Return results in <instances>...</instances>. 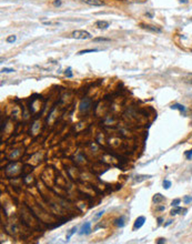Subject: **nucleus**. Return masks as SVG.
Instances as JSON below:
<instances>
[{
    "label": "nucleus",
    "instance_id": "f257e3e1",
    "mask_svg": "<svg viewBox=\"0 0 192 244\" xmlns=\"http://www.w3.org/2000/svg\"><path fill=\"white\" fill-rule=\"evenodd\" d=\"M72 38L75 39H80V40H83V39H90L91 38V34L87 30H75L72 32Z\"/></svg>",
    "mask_w": 192,
    "mask_h": 244
},
{
    "label": "nucleus",
    "instance_id": "f03ea898",
    "mask_svg": "<svg viewBox=\"0 0 192 244\" xmlns=\"http://www.w3.org/2000/svg\"><path fill=\"white\" fill-rule=\"evenodd\" d=\"M144 222H146V218L144 216H139V218L136 220L135 224H133V231H137V230L141 229L143 226Z\"/></svg>",
    "mask_w": 192,
    "mask_h": 244
},
{
    "label": "nucleus",
    "instance_id": "7ed1b4c3",
    "mask_svg": "<svg viewBox=\"0 0 192 244\" xmlns=\"http://www.w3.org/2000/svg\"><path fill=\"white\" fill-rule=\"evenodd\" d=\"M90 106H91V100L88 99V98H86V99L82 100L81 103H80V111L81 112L87 111V110L90 108Z\"/></svg>",
    "mask_w": 192,
    "mask_h": 244
},
{
    "label": "nucleus",
    "instance_id": "20e7f679",
    "mask_svg": "<svg viewBox=\"0 0 192 244\" xmlns=\"http://www.w3.org/2000/svg\"><path fill=\"white\" fill-rule=\"evenodd\" d=\"M109 26H110V23H109L108 21H106V20H98V21H96V23H94V27L96 28H98V29H108Z\"/></svg>",
    "mask_w": 192,
    "mask_h": 244
},
{
    "label": "nucleus",
    "instance_id": "39448f33",
    "mask_svg": "<svg viewBox=\"0 0 192 244\" xmlns=\"http://www.w3.org/2000/svg\"><path fill=\"white\" fill-rule=\"evenodd\" d=\"M81 1L89 6H93V7H101L104 5L101 0H81Z\"/></svg>",
    "mask_w": 192,
    "mask_h": 244
},
{
    "label": "nucleus",
    "instance_id": "423d86ee",
    "mask_svg": "<svg viewBox=\"0 0 192 244\" xmlns=\"http://www.w3.org/2000/svg\"><path fill=\"white\" fill-rule=\"evenodd\" d=\"M90 226H91V223L90 222H87L86 224H83L81 227V231H80V234H89L90 231H91Z\"/></svg>",
    "mask_w": 192,
    "mask_h": 244
},
{
    "label": "nucleus",
    "instance_id": "0eeeda50",
    "mask_svg": "<svg viewBox=\"0 0 192 244\" xmlns=\"http://www.w3.org/2000/svg\"><path fill=\"white\" fill-rule=\"evenodd\" d=\"M141 27L143 28V29L150 30V31H152V32H161V29H159V28H157V27H154V26H150V24H143V23H141Z\"/></svg>",
    "mask_w": 192,
    "mask_h": 244
},
{
    "label": "nucleus",
    "instance_id": "6e6552de",
    "mask_svg": "<svg viewBox=\"0 0 192 244\" xmlns=\"http://www.w3.org/2000/svg\"><path fill=\"white\" fill-rule=\"evenodd\" d=\"M187 211H188L187 209H182V208H180V206H175V208L170 212V214L171 215H177V214H179V213H182V212H183V214H184Z\"/></svg>",
    "mask_w": 192,
    "mask_h": 244
},
{
    "label": "nucleus",
    "instance_id": "1a4fd4ad",
    "mask_svg": "<svg viewBox=\"0 0 192 244\" xmlns=\"http://www.w3.org/2000/svg\"><path fill=\"white\" fill-rule=\"evenodd\" d=\"M152 201H153L156 204H159V203H161L162 201H164V196L160 193H157V194H154V196L152 198Z\"/></svg>",
    "mask_w": 192,
    "mask_h": 244
},
{
    "label": "nucleus",
    "instance_id": "9d476101",
    "mask_svg": "<svg viewBox=\"0 0 192 244\" xmlns=\"http://www.w3.org/2000/svg\"><path fill=\"white\" fill-rule=\"evenodd\" d=\"M171 109L172 110H179V111H184L185 110V108H184V106H182V104H179V103H175V104H172L171 106Z\"/></svg>",
    "mask_w": 192,
    "mask_h": 244
},
{
    "label": "nucleus",
    "instance_id": "9b49d317",
    "mask_svg": "<svg viewBox=\"0 0 192 244\" xmlns=\"http://www.w3.org/2000/svg\"><path fill=\"white\" fill-rule=\"evenodd\" d=\"M114 224L117 225V226H119V227L124 226V218H123V216H121L120 219H117V220L114 221Z\"/></svg>",
    "mask_w": 192,
    "mask_h": 244
},
{
    "label": "nucleus",
    "instance_id": "f8f14e48",
    "mask_svg": "<svg viewBox=\"0 0 192 244\" xmlns=\"http://www.w3.org/2000/svg\"><path fill=\"white\" fill-rule=\"evenodd\" d=\"M99 49H86V50H81L78 52V54H84V53H88V52H98Z\"/></svg>",
    "mask_w": 192,
    "mask_h": 244
},
{
    "label": "nucleus",
    "instance_id": "ddd939ff",
    "mask_svg": "<svg viewBox=\"0 0 192 244\" xmlns=\"http://www.w3.org/2000/svg\"><path fill=\"white\" fill-rule=\"evenodd\" d=\"M150 178H151V175H137V177H136V181L141 182V181H143V180L150 179Z\"/></svg>",
    "mask_w": 192,
    "mask_h": 244
},
{
    "label": "nucleus",
    "instance_id": "4468645a",
    "mask_svg": "<svg viewBox=\"0 0 192 244\" xmlns=\"http://www.w3.org/2000/svg\"><path fill=\"white\" fill-rule=\"evenodd\" d=\"M76 231H77V227H76V226H75V227H72V229L70 230V232L68 233V235H67V240H70V237H71L72 235L75 234Z\"/></svg>",
    "mask_w": 192,
    "mask_h": 244
},
{
    "label": "nucleus",
    "instance_id": "2eb2a0df",
    "mask_svg": "<svg viewBox=\"0 0 192 244\" xmlns=\"http://www.w3.org/2000/svg\"><path fill=\"white\" fill-rule=\"evenodd\" d=\"M171 186V181H169V180H164L163 181V188L166 189V190H168V189H170Z\"/></svg>",
    "mask_w": 192,
    "mask_h": 244
},
{
    "label": "nucleus",
    "instance_id": "dca6fc26",
    "mask_svg": "<svg viewBox=\"0 0 192 244\" xmlns=\"http://www.w3.org/2000/svg\"><path fill=\"white\" fill-rule=\"evenodd\" d=\"M16 39H17V38H16V36H9L7 39H6V41H7L8 43H11V42L16 41Z\"/></svg>",
    "mask_w": 192,
    "mask_h": 244
},
{
    "label": "nucleus",
    "instance_id": "f3484780",
    "mask_svg": "<svg viewBox=\"0 0 192 244\" xmlns=\"http://www.w3.org/2000/svg\"><path fill=\"white\" fill-rule=\"evenodd\" d=\"M181 199H174V200L171 202V205L172 206H178V204H180Z\"/></svg>",
    "mask_w": 192,
    "mask_h": 244
},
{
    "label": "nucleus",
    "instance_id": "a211bd4d",
    "mask_svg": "<svg viewBox=\"0 0 192 244\" xmlns=\"http://www.w3.org/2000/svg\"><path fill=\"white\" fill-rule=\"evenodd\" d=\"M192 201V196H189V195H185L184 198H183V202L185 203V204H189L190 202Z\"/></svg>",
    "mask_w": 192,
    "mask_h": 244
},
{
    "label": "nucleus",
    "instance_id": "6ab92c4d",
    "mask_svg": "<svg viewBox=\"0 0 192 244\" xmlns=\"http://www.w3.org/2000/svg\"><path fill=\"white\" fill-rule=\"evenodd\" d=\"M93 41H110L109 38H96L93 39Z\"/></svg>",
    "mask_w": 192,
    "mask_h": 244
},
{
    "label": "nucleus",
    "instance_id": "aec40b11",
    "mask_svg": "<svg viewBox=\"0 0 192 244\" xmlns=\"http://www.w3.org/2000/svg\"><path fill=\"white\" fill-rule=\"evenodd\" d=\"M184 154H185V157H187V159L190 160V159H191V157H192V150H191V151H188V152H185Z\"/></svg>",
    "mask_w": 192,
    "mask_h": 244
},
{
    "label": "nucleus",
    "instance_id": "412c9836",
    "mask_svg": "<svg viewBox=\"0 0 192 244\" xmlns=\"http://www.w3.org/2000/svg\"><path fill=\"white\" fill-rule=\"evenodd\" d=\"M65 74L67 75L68 78H71V77H72V72H71V70H70V69H68V70H66Z\"/></svg>",
    "mask_w": 192,
    "mask_h": 244
},
{
    "label": "nucleus",
    "instance_id": "4be33fe9",
    "mask_svg": "<svg viewBox=\"0 0 192 244\" xmlns=\"http://www.w3.org/2000/svg\"><path fill=\"white\" fill-rule=\"evenodd\" d=\"M12 71H14L13 69H9V68H3L2 69V72H12Z\"/></svg>",
    "mask_w": 192,
    "mask_h": 244
},
{
    "label": "nucleus",
    "instance_id": "5701e85b",
    "mask_svg": "<svg viewBox=\"0 0 192 244\" xmlns=\"http://www.w3.org/2000/svg\"><path fill=\"white\" fill-rule=\"evenodd\" d=\"M103 213H104V212H103V211H101V212H99L98 214L96 215V218H94V219H96V220H97V219H99V218H100V216H102V214H103Z\"/></svg>",
    "mask_w": 192,
    "mask_h": 244
},
{
    "label": "nucleus",
    "instance_id": "b1692460",
    "mask_svg": "<svg viewBox=\"0 0 192 244\" xmlns=\"http://www.w3.org/2000/svg\"><path fill=\"white\" fill-rule=\"evenodd\" d=\"M55 6H61V0H56L55 2H53Z\"/></svg>",
    "mask_w": 192,
    "mask_h": 244
},
{
    "label": "nucleus",
    "instance_id": "393cba45",
    "mask_svg": "<svg viewBox=\"0 0 192 244\" xmlns=\"http://www.w3.org/2000/svg\"><path fill=\"white\" fill-rule=\"evenodd\" d=\"M164 242H166V240H164V239H159V241L157 242V243L160 244V243H164Z\"/></svg>",
    "mask_w": 192,
    "mask_h": 244
},
{
    "label": "nucleus",
    "instance_id": "a878e982",
    "mask_svg": "<svg viewBox=\"0 0 192 244\" xmlns=\"http://www.w3.org/2000/svg\"><path fill=\"white\" fill-rule=\"evenodd\" d=\"M162 221H163V219H162V218H159V219H158V224L160 225L161 223H162Z\"/></svg>",
    "mask_w": 192,
    "mask_h": 244
},
{
    "label": "nucleus",
    "instance_id": "bb28decb",
    "mask_svg": "<svg viewBox=\"0 0 192 244\" xmlns=\"http://www.w3.org/2000/svg\"><path fill=\"white\" fill-rule=\"evenodd\" d=\"M171 223H172V221H168V223H167V224L164 225V226H168V225H170Z\"/></svg>",
    "mask_w": 192,
    "mask_h": 244
},
{
    "label": "nucleus",
    "instance_id": "cd10ccee",
    "mask_svg": "<svg viewBox=\"0 0 192 244\" xmlns=\"http://www.w3.org/2000/svg\"><path fill=\"white\" fill-rule=\"evenodd\" d=\"M190 83H191V85H192V78H191V80H190Z\"/></svg>",
    "mask_w": 192,
    "mask_h": 244
}]
</instances>
